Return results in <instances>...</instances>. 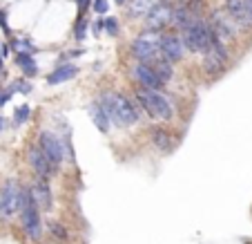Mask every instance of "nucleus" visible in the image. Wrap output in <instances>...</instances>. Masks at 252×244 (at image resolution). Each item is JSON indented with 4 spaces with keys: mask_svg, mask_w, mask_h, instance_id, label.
<instances>
[{
    "mask_svg": "<svg viewBox=\"0 0 252 244\" xmlns=\"http://www.w3.org/2000/svg\"><path fill=\"white\" fill-rule=\"evenodd\" d=\"M16 63L23 67V72L27 74V77H33V74L38 72V70H36V63H33V58H32V54H18V56H16Z\"/></svg>",
    "mask_w": 252,
    "mask_h": 244,
    "instance_id": "obj_21",
    "label": "nucleus"
},
{
    "mask_svg": "<svg viewBox=\"0 0 252 244\" xmlns=\"http://www.w3.org/2000/svg\"><path fill=\"white\" fill-rule=\"evenodd\" d=\"M116 2H119V5H125V0H116Z\"/></svg>",
    "mask_w": 252,
    "mask_h": 244,
    "instance_id": "obj_33",
    "label": "nucleus"
},
{
    "mask_svg": "<svg viewBox=\"0 0 252 244\" xmlns=\"http://www.w3.org/2000/svg\"><path fill=\"white\" fill-rule=\"evenodd\" d=\"M154 70V74H157L158 79H161V83H167L172 79V74H174V70H172V63L165 61V58H158L154 65H150Z\"/></svg>",
    "mask_w": 252,
    "mask_h": 244,
    "instance_id": "obj_20",
    "label": "nucleus"
},
{
    "mask_svg": "<svg viewBox=\"0 0 252 244\" xmlns=\"http://www.w3.org/2000/svg\"><path fill=\"white\" fill-rule=\"evenodd\" d=\"M105 29H107L110 36H116V34H119V23H116L114 16H107V18H105Z\"/></svg>",
    "mask_w": 252,
    "mask_h": 244,
    "instance_id": "obj_25",
    "label": "nucleus"
},
{
    "mask_svg": "<svg viewBox=\"0 0 252 244\" xmlns=\"http://www.w3.org/2000/svg\"><path fill=\"white\" fill-rule=\"evenodd\" d=\"M11 47H14L18 54H33V52H36V49H33V45L29 43V41H25V39L11 41Z\"/></svg>",
    "mask_w": 252,
    "mask_h": 244,
    "instance_id": "obj_22",
    "label": "nucleus"
},
{
    "mask_svg": "<svg viewBox=\"0 0 252 244\" xmlns=\"http://www.w3.org/2000/svg\"><path fill=\"white\" fill-rule=\"evenodd\" d=\"M29 193H32V197L38 208H49V206H52V191H49L45 179H36V182L29 186Z\"/></svg>",
    "mask_w": 252,
    "mask_h": 244,
    "instance_id": "obj_14",
    "label": "nucleus"
},
{
    "mask_svg": "<svg viewBox=\"0 0 252 244\" xmlns=\"http://www.w3.org/2000/svg\"><path fill=\"white\" fill-rule=\"evenodd\" d=\"M29 115H32V110H29V106H20V108H16V112H14V123H16V125H20V123H27Z\"/></svg>",
    "mask_w": 252,
    "mask_h": 244,
    "instance_id": "obj_24",
    "label": "nucleus"
},
{
    "mask_svg": "<svg viewBox=\"0 0 252 244\" xmlns=\"http://www.w3.org/2000/svg\"><path fill=\"white\" fill-rule=\"evenodd\" d=\"M132 56L138 58V63H143V65H154L158 58H163V54H161V34L152 32V29H145L138 39H134Z\"/></svg>",
    "mask_w": 252,
    "mask_h": 244,
    "instance_id": "obj_3",
    "label": "nucleus"
},
{
    "mask_svg": "<svg viewBox=\"0 0 252 244\" xmlns=\"http://www.w3.org/2000/svg\"><path fill=\"white\" fill-rule=\"evenodd\" d=\"M100 106H103L107 119L116 125H134L138 121V112L132 106V101L119 92H103Z\"/></svg>",
    "mask_w": 252,
    "mask_h": 244,
    "instance_id": "obj_1",
    "label": "nucleus"
},
{
    "mask_svg": "<svg viewBox=\"0 0 252 244\" xmlns=\"http://www.w3.org/2000/svg\"><path fill=\"white\" fill-rule=\"evenodd\" d=\"M225 14L237 23V27H252V20L246 11V5H243V0H225Z\"/></svg>",
    "mask_w": 252,
    "mask_h": 244,
    "instance_id": "obj_13",
    "label": "nucleus"
},
{
    "mask_svg": "<svg viewBox=\"0 0 252 244\" xmlns=\"http://www.w3.org/2000/svg\"><path fill=\"white\" fill-rule=\"evenodd\" d=\"M27 159H29V163H32L33 172H36V175H38L40 179L49 182V177L54 175V166L47 162V157L43 155V150H40V146H38V144L29 146V150H27Z\"/></svg>",
    "mask_w": 252,
    "mask_h": 244,
    "instance_id": "obj_10",
    "label": "nucleus"
},
{
    "mask_svg": "<svg viewBox=\"0 0 252 244\" xmlns=\"http://www.w3.org/2000/svg\"><path fill=\"white\" fill-rule=\"evenodd\" d=\"M172 11L174 9H172L167 2H158V5L145 16L148 29H152V32H163V27H167V25L172 23Z\"/></svg>",
    "mask_w": 252,
    "mask_h": 244,
    "instance_id": "obj_11",
    "label": "nucleus"
},
{
    "mask_svg": "<svg viewBox=\"0 0 252 244\" xmlns=\"http://www.w3.org/2000/svg\"><path fill=\"white\" fill-rule=\"evenodd\" d=\"M90 115H92V121L96 123V128H98L100 132H107V130H110V119H107V115H105L100 103H90Z\"/></svg>",
    "mask_w": 252,
    "mask_h": 244,
    "instance_id": "obj_18",
    "label": "nucleus"
},
{
    "mask_svg": "<svg viewBox=\"0 0 252 244\" xmlns=\"http://www.w3.org/2000/svg\"><path fill=\"white\" fill-rule=\"evenodd\" d=\"M38 146H40V150H43V155L47 157V162L54 166V170L63 166V162H65V141H61L58 134L49 132V130L40 132Z\"/></svg>",
    "mask_w": 252,
    "mask_h": 244,
    "instance_id": "obj_6",
    "label": "nucleus"
},
{
    "mask_svg": "<svg viewBox=\"0 0 252 244\" xmlns=\"http://www.w3.org/2000/svg\"><path fill=\"white\" fill-rule=\"evenodd\" d=\"M76 2H78V9H81V16L85 14V9L92 5V0H76Z\"/></svg>",
    "mask_w": 252,
    "mask_h": 244,
    "instance_id": "obj_29",
    "label": "nucleus"
},
{
    "mask_svg": "<svg viewBox=\"0 0 252 244\" xmlns=\"http://www.w3.org/2000/svg\"><path fill=\"white\" fill-rule=\"evenodd\" d=\"M196 18H199V14H194V11H192L190 7H186V5L176 7V9L172 11V23H174L176 27H181V29H188Z\"/></svg>",
    "mask_w": 252,
    "mask_h": 244,
    "instance_id": "obj_16",
    "label": "nucleus"
},
{
    "mask_svg": "<svg viewBox=\"0 0 252 244\" xmlns=\"http://www.w3.org/2000/svg\"><path fill=\"white\" fill-rule=\"evenodd\" d=\"M210 27H212V32L217 34L223 43L230 39H234V34H237V23L221 9L212 11V23H210Z\"/></svg>",
    "mask_w": 252,
    "mask_h": 244,
    "instance_id": "obj_9",
    "label": "nucleus"
},
{
    "mask_svg": "<svg viewBox=\"0 0 252 244\" xmlns=\"http://www.w3.org/2000/svg\"><path fill=\"white\" fill-rule=\"evenodd\" d=\"M152 141H154V146H157L158 150H163V153H170V150L174 148V144H176L170 130H163V128H154L152 130Z\"/></svg>",
    "mask_w": 252,
    "mask_h": 244,
    "instance_id": "obj_17",
    "label": "nucleus"
},
{
    "mask_svg": "<svg viewBox=\"0 0 252 244\" xmlns=\"http://www.w3.org/2000/svg\"><path fill=\"white\" fill-rule=\"evenodd\" d=\"M20 206H18V211H20V222H23V229L25 233H27L29 240H40V235H43V222H40V208L36 206V202H33L32 193H29V188L20 186Z\"/></svg>",
    "mask_w": 252,
    "mask_h": 244,
    "instance_id": "obj_2",
    "label": "nucleus"
},
{
    "mask_svg": "<svg viewBox=\"0 0 252 244\" xmlns=\"http://www.w3.org/2000/svg\"><path fill=\"white\" fill-rule=\"evenodd\" d=\"M188 2H190V0H181V5H188Z\"/></svg>",
    "mask_w": 252,
    "mask_h": 244,
    "instance_id": "obj_34",
    "label": "nucleus"
},
{
    "mask_svg": "<svg viewBox=\"0 0 252 244\" xmlns=\"http://www.w3.org/2000/svg\"><path fill=\"white\" fill-rule=\"evenodd\" d=\"M136 99L143 106V110L148 112L150 117H154V119L170 121L172 115H174L167 96H163L158 90H145V87H141V90L136 92Z\"/></svg>",
    "mask_w": 252,
    "mask_h": 244,
    "instance_id": "obj_5",
    "label": "nucleus"
},
{
    "mask_svg": "<svg viewBox=\"0 0 252 244\" xmlns=\"http://www.w3.org/2000/svg\"><path fill=\"white\" fill-rule=\"evenodd\" d=\"M0 27H2L7 34H9V25H7V14H5V11L0 14Z\"/></svg>",
    "mask_w": 252,
    "mask_h": 244,
    "instance_id": "obj_30",
    "label": "nucleus"
},
{
    "mask_svg": "<svg viewBox=\"0 0 252 244\" xmlns=\"http://www.w3.org/2000/svg\"><path fill=\"white\" fill-rule=\"evenodd\" d=\"M49 233L54 235V238H58V240H69V233H67V229L63 224H58V222H49Z\"/></svg>",
    "mask_w": 252,
    "mask_h": 244,
    "instance_id": "obj_23",
    "label": "nucleus"
},
{
    "mask_svg": "<svg viewBox=\"0 0 252 244\" xmlns=\"http://www.w3.org/2000/svg\"><path fill=\"white\" fill-rule=\"evenodd\" d=\"M78 74V67L74 65V63H65V65L56 67L52 74L47 77V83L49 85H58V83H65L69 81V79H74Z\"/></svg>",
    "mask_w": 252,
    "mask_h": 244,
    "instance_id": "obj_15",
    "label": "nucleus"
},
{
    "mask_svg": "<svg viewBox=\"0 0 252 244\" xmlns=\"http://www.w3.org/2000/svg\"><path fill=\"white\" fill-rule=\"evenodd\" d=\"M243 5H246V11H248V16H250V20H252V0H243Z\"/></svg>",
    "mask_w": 252,
    "mask_h": 244,
    "instance_id": "obj_31",
    "label": "nucleus"
},
{
    "mask_svg": "<svg viewBox=\"0 0 252 244\" xmlns=\"http://www.w3.org/2000/svg\"><path fill=\"white\" fill-rule=\"evenodd\" d=\"M92 9H94L96 14H105V11L110 9V7H107V0H94V5H92Z\"/></svg>",
    "mask_w": 252,
    "mask_h": 244,
    "instance_id": "obj_27",
    "label": "nucleus"
},
{
    "mask_svg": "<svg viewBox=\"0 0 252 244\" xmlns=\"http://www.w3.org/2000/svg\"><path fill=\"white\" fill-rule=\"evenodd\" d=\"M76 39L78 41H83V39H85V20H78V25H76Z\"/></svg>",
    "mask_w": 252,
    "mask_h": 244,
    "instance_id": "obj_28",
    "label": "nucleus"
},
{
    "mask_svg": "<svg viewBox=\"0 0 252 244\" xmlns=\"http://www.w3.org/2000/svg\"><path fill=\"white\" fill-rule=\"evenodd\" d=\"M11 92H23V94H29V92H32V85H29L27 81H16L14 85H11Z\"/></svg>",
    "mask_w": 252,
    "mask_h": 244,
    "instance_id": "obj_26",
    "label": "nucleus"
},
{
    "mask_svg": "<svg viewBox=\"0 0 252 244\" xmlns=\"http://www.w3.org/2000/svg\"><path fill=\"white\" fill-rule=\"evenodd\" d=\"M186 43H183L181 36L176 34H161V54L165 61L176 63L186 56Z\"/></svg>",
    "mask_w": 252,
    "mask_h": 244,
    "instance_id": "obj_8",
    "label": "nucleus"
},
{
    "mask_svg": "<svg viewBox=\"0 0 252 244\" xmlns=\"http://www.w3.org/2000/svg\"><path fill=\"white\" fill-rule=\"evenodd\" d=\"M20 186L18 182H14V179H7L5 184H2V188H0V217H14L16 213H18V206H20Z\"/></svg>",
    "mask_w": 252,
    "mask_h": 244,
    "instance_id": "obj_7",
    "label": "nucleus"
},
{
    "mask_svg": "<svg viewBox=\"0 0 252 244\" xmlns=\"http://www.w3.org/2000/svg\"><path fill=\"white\" fill-rule=\"evenodd\" d=\"M157 5H158V0H132L127 9L134 18H138V16H148Z\"/></svg>",
    "mask_w": 252,
    "mask_h": 244,
    "instance_id": "obj_19",
    "label": "nucleus"
},
{
    "mask_svg": "<svg viewBox=\"0 0 252 244\" xmlns=\"http://www.w3.org/2000/svg\"><path fill=\"white\" fill-rule=\"evenodd\" d=\"M5 130V119H0V132Z\"/></svg>",
    "mask_w": 252,
    "mask_h": 244,
    "instance_id": "obj_32",
    "label": "nucleus"
},
{
    "mask_svg": "<svg viewBox=\"0 0 252 244\" xmlns=\"http://www.w3.org/2000/svg\"><path fill=\"white\" fill-rule=\"evenodd\" d=\"M132 77L138 81V85L145 87V90H158V87H163L161 79L154 74V70L150 65H143V63H138V65L132 67Z\"/></svg>",
    "mask_w": 252,
    "mask_h": 244,
    "instance_id": "obj_12",
    "label": "nucleus"
},
{
    "mask_svg": "<svg viewBox=\"0 0 252 244\" xmlns=\"http://www.w3.org/2000/svg\"><path fill=\"white\" fill-rule=\"evenodd\" d=\"M181 39H183V43H186L188 49L205 56V54L210 52V47H212V27H210V23L196 18L190 27L183 29Z\"/></svg>",
    "mask_w": 252,
    "mask_h": 244,
    "instance_id": "obj_4",
    "label": "nucleus"
}]
</instances>
